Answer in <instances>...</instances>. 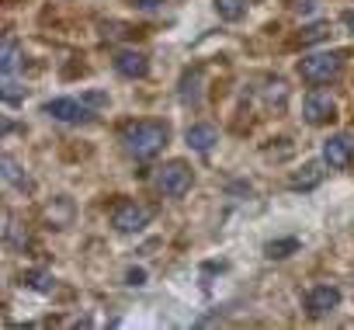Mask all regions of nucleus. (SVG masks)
<instances>
[{"mask_svg":"<svg viewBox=\"0 0 354 330\" xmlns=\"http://www.w3.org/2000/svg\"><path fill=\"white\" fill-rule=\"evenodd\" d=\"M181 98L192 101V104L198 101V73H188V77L181 80Z\"/></svg>","mask_w":354,"mask_h":330,"instance_id":"17","label":"nucleus"},{"mask_svg":"<svg viewBox=\"0 0 354 330\" xmlns=\"http://www.w3.org/2000/svg\"><path fill=\"white\" fill-rule=\"evenodd\" d=\"M351 160H354V139L347 132H337V136L323 139V163H326L330 171L351 167Z\"/></svg>","mask_w":354,"mask_h":330,"instance_id":"5","label":"nucleus"},{"mask_svg":"<svg viewBox=\"0 0 354 330\" xmlns=\"http://www.w3.org/2000/svg\"><path fill=\"white\" fill-rule=\"evenodd\" d=\"M160 4H163V0H136V8H142V11H153Z\"/></svg>","mask_w":354,"mask_h":330,"instance_id":"22","label":"nucleus"},{"mask_svg":"<svg viewBox=\"0 0 354 330\" xmlns=\"http://www.w3.org/2000/svg\"><path fill=\"white\" fill-rule=\"evenodd\" d=\"M337 306H340V288H337V285H316V288H309V295H306V313H309L313 320L330 316Z\"/></svg>","mask_w":354,"mask_h":330,"instance_id":"7","label":"nucleus"},{"mask_svg":"<svg viewBox=\"0 0 354 330\" xmlns=\"http://www.w3.org/2000/svg\"><path fill=\"white\" fill-rule=\"evenodd\" d=\"M302 115H306L309 125H323V122H330L337 115V101L326 91H309L306 101H302Z\"/></svg>","mask_w":354,"mask_h":330,"instance_id":"8","label":"nucleus"},{"mask_svg":"<svg viewBox=\"0 0 354 330\" xmlns=\"http://www.w3.org/2000/svg\"><path fill=\"white\" fill-rule=\"evenodd\" d=\"M4 181H11V185H18V188H28V178L18 171V163H15L11 156H4Z\"/></svg>","mask_w":354,"mask_h":330,"instance_id":"14","label":"nucleus"},{"mask_svg":"<svg viewBox=\"0 0 354 330\" xmlns=\"http://www.w3.org/2000/svg\"><path fill=\"white\" fill-rule=\"evenodd\" d=\"M122 146L129 156L136 160H153L163 146H167V125L163 122H153V118H142V122H129L122 129Z\"/></svg>","mask_w":354,"mask_h":330,"instance_id":"1","label":"nucleus"},{"mask_svg":"<svg viewBox=\"0 0 354 330\" xmlns=\"http://www.w3.org/2000/svg\"><path fill=\"white\" fill-rule=\"evenodd\" d=\"M344 25H347V32L354 35V11H344Z\"/></svg>","mask_w":354,"mask_h":330,"instance_id":"23","label":"nucleus"},{"mask_svg":"<svg viewBox=\"0 0 354 330\" xmlns=\"http://www.w3.org/2000/svg\"><path fill=\"white\" fill-rule=\"evenodd\" d=\"M250 8V0H216V11L223 21H240Z\"/></svg>","mask_w":354,"mask_h":330,"instance_id":"12","label":"nucleus"},{"mask_svg":"<svg viewBox=\"0 0 354 330\" xmlns=\"http://www.w3.org/2000/svg\"><path fill=\"white\" fill-rule=\"evenodd\" d=\"M149 219H153V212H149L146 205H139V202H122V205H115V212H111V226H115L118 233H139V230L149 226Z\"/></svg>","mask_w":354,"mask_h":330,"instance_id":"4","label":"nucleus"},{"mask_svg":"<svg viewBox=\"0 0 354 330\" xmlns=\"http://www.w3.org/2000/svg\"><path fill=\"white\" fill-rule=\"evenodd\" d=\"M326 35H330V25H309V28L299 35V42L309 46V42H319V39H326Z\"/></svg>","mask_w":354,"mask_h":330,"instance_id":"16","label":"nucleus"},{"mask_svg":"<svg viewBox=\"0 0 354 330\" xmlns=\"http://www.w3.org/2000/svg\"><path fill=\"white\" fill-rule=\"evenodd\" d=\"M18 66V46L15 42H4V59H0V70H4V77H11Z\"/></svg>","mask_w":354,"mask_h":330,"instance_id":"15","label":"nucleus"},{"mask_svg":"<svg viewBox=\"0 0 354 330\" xmlns=\"http://www.w3.org/2000/svg\"><path fill=\"white\" fill-rule=\"evenodd\" d=\"M323 167H326L323 160H313V163H306V167H299V171L288 178V188H292V192H313V188L323 181Z\"/></svg>","mask_w":354,"mask_h":330,"instance_id":"11","label":"nucleus"},{"mask_svg":"<svg viewBox=\"0 0 354 330\" xmlns=\"http://www.w3.org/2000/svg\"><path fill=\"white\" fill-rule=\"evenodd\" d=\"M185 143H188L195 153H209V149L219 143V132H216V125H209V122H195V125H188Z\"/></svg>","mask_w":354,"mask_h":330,"instance_id":"10","label":"nucleus"},{"mask_svg":"<svg viewBox=\"0 0 354 330\" xmlns=\"http://www.w3.org/2000/svg\"><path fill=\"white\" fill-rule=\"evenodd\" d=\"M46 115L56 118V122H66V125H80V122L91 118L87 101H77V98H53V101H46Z\"/></svg>","mask_w":354,"mask_h":330,"instance_id":"6","label":"nucleus"},{"mask_svg":"<svg viewBox=\"0 0 354 330\" xmlns=\"http://www.w3.org/2000/svg\"><path fill=\"white\" fill-rule=\"evenodd\" d=\"M288 8H292L295 15H313V11H316V0H288Z\"/></svg>","mask_w":354,"mask_h":330,"instance_id":"18","label":"nucleus"},{"mask_svg":"<svg viewBox=\"0 0 354 330\" xmlns=\"http://www.w3.org/2000/svg\"><path fill=\"white\" fill-rule=\"evenodd\" d=\"M299 250V240L295 237H288V240H271L268 247H264V254L271 257V261H281V257H288V254H295Z\"/></svg>","mask_w":354,"mask_h":330,"instance_id":"13","label":"nucleus"},{"mask_svg":"<svg viewBox=\"0 0 354 330\" xmlns=\"http://www.w3.org/2000/svg\"><path fill=\"white\" fill-rule=\"evenodd\" d=\"M156 188H160V195H167V199H181V195L192 188V167H188L185 160L163 163V167L156 171Z\"/></svg>","mask_w":354,"mask_h":330,"instance_id":"3","label":"nucleus"},{"mask_svg":"<svg viewBox=\"0 0 354 330\" xmlns=\"http://www.w3.org/2000/svg\"><path fill=\"white\" fill-rule=\"evenodd\" d=\"M115 70H118L122 77H129V80H142V77L149 73V59H146L142 53H136V49H122V53L115 56Z\"/></svg>","mask_w":354,"mask_h":330,"instance_id":"9","label":"nucleus"},{"mask_svg":"<svg viewBox=\"0 0 354 330\" xmlns=\"http://www.w3.org/2000/svg\"><path fill=\"white\" fill-rule=\"evenodd\" d=\"M87 104H108V94H84Z\"/></svg>","mask_w":354,"mask_h":330,"instance_id":"21","label":"nucleus"},{"mask_svg":"<svg viewBox=\"0 0 354 330\" xmlns=\"http://www.w3.org/2000/svg\"><path fill=\"white\" fill-rule=\"evenodd\" d=\"M125 282H129V285H146V271H142V268H129Z\"/></svg>","mask_w":354,"mask_h":330,"instance_id":"20","label":"nucleus"},{"mask_svg":"<svg viewBox=\"0 0 354 330\" xmlns=\"http://www.w3.org/2000/svg\"><path fill=\"white\" fill-rule=\"evenodd\" d=\"M28 278H32V285H35L39 292H49V288H53V278H49L46 271H35V275H28Z\"/></svg>","mask_w":354,"mask_h":330,"instance_id":"19","label":"nucleus"},{"mask_svg":"<svg viewBox=\"0 0 354 330\" xmlns=\"http://www.w3.org/2000/svg\"><path fill=\"white\" fill-rule=\"evenodd\" d=\"M344 70V53H309L299 59V73L309 84H330Z\"/></svg>","mask_w":354,"mask_h":330,"instance_id":"2","label":"nucleus"}]
</instances>
